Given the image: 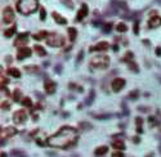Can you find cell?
<instances>
[{
    "label": "cell",
    "instance_id": "ac0fdd59",
    "mask_svg": "<svg viewBox=\"0 0 161 157\" xmlns=\"http://www.w3.org/2000/svg\"><path fill=\"white\" fill-rule=\"evenodd\" d=\"M34 50L36 51V54H37V55H40V57H45V55H47V51H45V49L43 48L41 45H35L34 46Z\"/></svg>",
    "mask_w": 161,
    "mask_h": 157
},
{
    "label": "cell",
    "instance_id": "277c9868",
    "mask_svg": "<svg viewBox=\"0 0 161 157\" xmlns=\"http://www.w3.org/2000/svg\"><path fill=\"white\" fill-rule=\"evenodd\" d=\"M47 43H48V45H50V46H62L63 44H65V39L62 37L61 35H58V33H49L48 35V37H47Z\"/></svg>",
    "mask_w": 161,
    "mask_h": 157
},
{
    "label": "cell",
    "instance_id": "52a82bcc",
    "mask_svg": "<svg viewBox=\"0 0 161 157\" xmlns=\"http://www.w3.org/2000/svg\"><path fill=\"white\" fill-rule=\"evenodd\" d=\"M26 118H27V115L23 110L17 111V112H14V115H13V121L16 124H23L25 121H26Z\"/></svg>",
    "mask_w": 161,
    "mask_h": 157
},
{
    "label": "cell",
    "instance_id": "d590c367",
    "mask_svg": "<svg viewBox=\"0 0 161 157\" xmlns=\"http://www.w3.org/2000/svg\"><path fill=\"white\" fill-rule=\"evenodd\" d=\"M45 17H47V13H45V9L44 8H41V9H40V18H41L43 21L45 19Z\"/></svg>",
    "mask_w": 161,
    "mask_h": 157
},
{
    "label": "cell",
    "instance_id": "603a6c76",
    "mask_svg": "<svg viewBox=\"0 0 161 157\" xmlns=\"http://www.w3.org/2000/svg\"><path fill=\"white\" fill-rule=\"evenodd\" d=\"M68 35H70V39H71V40H75L76 35H77V31H76V28H73V27H70V28H68Z\"/></svg>",
    "mask_w": 161,
    "mask_h": 157
},
{
    "label": "cell",
    "instance_id": "e0dca14e",
    "mask_svg": "<svg viewBox=\"0 0 161 157\" xmlns=\"http://www.w3.org/2000/svg\"><path fill=\"white\" fill-rule=\"evenodd\" d=\"M107 152H108V147H107V146H102V147H98L94 153H96L97 156H103V154H106Z\"/></svg>",
    "mask_w": 161,
    "mask_h": 157
},
{
    "label": "cell",
    "instance_id": "60d3db41",
    "mask_svg": "<svg viewBox=\"0 0 161 157\" xmlns=\"http://www.w3.org/2000/svg\"><path fill=\"white\" fill-rule=\"evenodd\" d=\"M114 156H124V153L121 151H116V152H114Z\"/></svg>",
    "mask_w": 161,
    "mask_h": 157
},
{
    "label": "cell",
    "instance_id": "30bf717a",
    "mask_svg": "<svg viewBox=\"0 0 161 157\" xmlns=\"http://www.w3.org/2000/svg\"><path fill=\"white\" fill-rule=\"evenodd\" d=\"M108 48H110V44L108 43H106V41H101V43L96 44L94 46L89 48V50H90V51H104V50H107Z\"/></svg>",
    "mask_w": 161,
    "mask_h": 157
},
{
    "label": "cell",
    "instance_id": "b9f144b4",
    "mask_svg": "<svg viewBox=\"0 0 161 157\" xmlns=\"http://www.w3.org/2000/svg\"><path fill=\"white\" fill-rule=\"evenodd\" d=\"M81 59H83V51H80V54H79V57H77V61H76V62H77V63H79V62H80Z\"/></svg>",
    "mask_w": 161,
    "mask_h": 157
},
{
    "label": "cell",
    "instance_id": "3957f363",
    "mask_svg": "<svg viewBox=\"0 0 161 157\" xmlns=\"http://www.w3.org/2000/svg\"><path fill=\"white\" fill-rule=\"evenodd\" d=\"M92 66L94 67V68H106L107 66L110 64V58L107 55H96L92 58Z\"/></svg>",
    "mask_w": 161,
    "mask_h": 157
},
{
    "label": "cell",
    "instance_id": "4fadbf2b",
    "mask_svg": "<svg viewBox=\"0 0 161 157\" xmlns=\"http://www.w3.org/2000/svg\"><path fill=\"white\" fill-rule=\"evenodd\" d=\"M160 25H161V17L160 15H152V17L150 18V21H148V26H150L151 28H156Z\"/></svg>",
    "mask_w": 161,
    "mask_h": 157
},
{
    "label": "cell",
    "instance_id": "7402d4cb",
    "mask_svg": "<svg viewBox=\"0 0 161 157\" xmlns=\"http://www.w3.org/2000/svg\"><path fill=\"white\" fill-rule=\"evenodd\" d=\"M16 30H17V26H13V27H11V28L4 31V35H5L7 37H11V36H13L14 33H16Z\"/></svg>",
    "mask_w": 161,
    "mask_h": 157
},
{
    "label": "cell",
    "instance_id": "5bb4252c",
    "mask_svg": "<svg viewBox=\"0 0 161 157\" xmlns=\"http://www.w3.org/2000/svg\"><path fill=\"white\" fill-rule=\"evenodd\" d=\"M86 14H89L88 5H86V4H83V5H81V9L77 12V15H76V19H77V21H81L83 18H85V17H86Z\"/></svg>",
    "mask_w": 161,
    "mask_h": 157
},
{
    "label": "cell",
    "instance_id": "8992f818",
    "mask_svg": "<svg viewBox=\"0 0 161 157\" xmlns=\"http://www.w3.org/2000/svg\"><path fill=\"white\" fill-rule=\"evenodd\" d=\"M111 86H112V90H114L115 93H119L120 90L125 86V80L120 79V77H116V79L111 82Z\"/></svg>",
    "mask_w": 161,
    "mask_h": 157
},
{
    "label": "cell",
    "instance_id": "d6986e66",
    "mask_svg": "<svg viewBox=\"0 0 161 157\" xmlns=\"http://www.w3.org/2000/svg\"><path fill=\"white\" fill-rule=\"evenodd\" d=\"M8 73L11 75V76H13V77H17V79H19V77H21V71H19V69H17V68H14V67H12V68L8 69Z\"/></svg>",
    "mask_w": 161,
    "mask_h": 157
},
{
    "label": "cell",
    "instance_id": "74e56055",
    "mask_svg": "<svg viewBox=\"0 0 161 157\" xmlns=\"http://www.w3.org/2000/svg\"><path fill=\"white\" fill-rule=\"evenodd\" d=\"M138 26H139V22L135 21V23H134V33L135 35H138V32H139V31H138Z\"/></svg>",
    "mask_w": 161,
    "mask_h": 157
},
{
    "label": "cell",
    "instance_id": "484cf974",
    "mask_svg": "<svg viewBox=\"0 0 161 157\" xmlns=\"http://www.w3.org/2000/svg\"><path fill=\"white\" fill-rule=\"evenodd\" d=\"M22 104L25 106V107H29V108H31L32 107V102H31V99H30V98H23V99H22Z\"/></svg>",
    "mask_w": 161,
    "mask_h": 157
},
{
    "label": "cell",
    "instance_id": "4316f807",
    "mask_svg": "<svg viewBox=\"0 0 161 157\" xmlns=\"http://www.w3.org/2000/svg\"><path fill=\"white\" fill-rule=\"evenodd\" d=\"M79 128H81L83 130H90L92 129V125L88 122H80L79 124Z\"/></svg>",
    "mask_w": 161,
    "mask_h": 157
},
{
    "label": "cell",
    "instance_id": "e575fe53",
    "mask_svg": "<svg viewBox=\"0 0 161 157\" xmlns=\"http://www.w3.org/2000/svg\"><path fill=\"white\" fill-rule=\"evenodd\" d=\"M93 116H96V118H111L112 115H94L93 113Z\"/></svg>",
    "mask_w": 161,
    "mask_h": 157
},
{
    "label": "cell",
    "instance_id": "8fae6325",
    "mask_svg": "<svg viewBox=\"0 0 161 157\" xmlns=\"http://www.w3.org/2000/svg\"><path fill=\"white\" fill-rule=\"evenodd\" d=\"M17 134V130L12 126H8V128H1V138H8V136H12Z\"/></svg>",
    "mask_w": 161,
    "mask_h": 157
},
{
    "label": "cell",
    "instance_id": "7c38bea8",
    "mask_svg": "<svg viewBox=\"0 0 161 157\" xmlns=\"http://www.w3.org/2000/svg\"><path fill=\"white\" fill-rule=\"evenodd\" d=\"M44 86H45V92H47L48 94H54L55 89H57V85H55V82L50 81V80H47V81H45Z\"/></svg>",
    "mask_w": 161,
    "mask_h": 157
},
{
    "label": "cell",
    "instance_id": "f6af8a7d",
    "mask_svg": "<svg viewBox=\"0 0 161 157\" xmlns=\"http://www.w3.org/2000/svg\"><path fill=\"white\" fill-rule=\"evenodd\" d=\"M160 151H161V146H160Z\"/></svg>",
    "mask_w": 161,
    "mask_h": 157
},
{
    "label": "cell",
    "instance_id": "2e32d148",
    "mask_svg": "<svg viewBox=\"0 0 161 157\" xmlns=\"http://www.w3.org/2000/svg\"><path fill=\"white\" fill-rule=\"evenodd\" d=\"M25 69H26L27 73H39V72H40L39 67L34 66V64H31V66H26V67H25Z\"/></svg>",
    "mask_w": 161,
    "mask_h": 157
},
{
    "label": "cell",
    "instance_id": "4dcf8cb0",
    "mask_svg": "<svg viewBox=\"0 0 161 157\" xmlns=\"http://www.w3.org/2000/svg\"><path fill=\"white\" fill-rule=\"evenodd\" d=\"M94 95H96V93H94V90H92L90 92V98L86 99V103H88V104H92V102H93V99H94Z\"/></svg>",
    "mask_w": 161,
    "mask_h": 157
},
{
    "label": "cell",
    "instance_id": "ab89813d",
    "mask_svg": "<svg viewBox=\"0 0 161 157\" xmlns=\"http://www.w3.org/2000/svg\"><path fill=\"white\" fill-rule=\"evenodd\" d=\"M135 122H137V125L139 126V125H142L143 120H142V118H139V117H137V118H135Z\"/></svg>",
    "mask_w": 161,
    "mask_h": 157
},
{
    "label": "cell",
    "instance_id": "9c48e42d",
    "mask_svg": "<svg viewBox=\"0 0 161 157\" xmlns=\"http://www.w3.org/2000/svg\"><path fill=\"white\" fill-rule=\"evenodd\" d=\"M27 41H29V32H23L21 33V35L17 36V40L14 41V45L16 46H25L27 44Z\"/></svg>",
    "mask_w": 161,
    "mask_h": 157
},
{
    "label": "cell",
    "instance_id": "ba28073f",
    "mask_svg": "<svg viewBox=\"0 0 161 157\" xmlns=\"http://www.w3.org/2000/svg\"><path fill=\"white\" fill-rule=\"evenodd\" d=\"M30 55H31V49L27 48V46H21L18 53H17V59L22 61V59H25V58H29Z\"/></svg>",
    "mask_w": 161,
    "mask_h": 157
},
{
    "label": "cell",
    "instance_id": "f35d334b",
    "mask_svg": "<svg viewBox=\"0 0 161 157\" xmlns=\"http://www.w3.org/2000/svg\"><path fill=\"white\" fill-rule=\"evenodd\" d=\"M148 121H150V124H153V125H157V121H156L155 120V117H150V118H148Z\"/></svg>",
    "mask_w": 161,
    "mask_h": 157
},
{
    "label": "cell",
    "instance_id": "5b68a950",
    "mask_svg": "<svg viewBox=\"0 0 161 157\" xmlns=\"http://www.w3.org/2000/svg\"><path fill=\"white\" fill-rule=\"evenodd\" d=\"M14 19V12L11 7H7L3 10V22L4 23H11Z\"/></svg>",
    "mask_w": 161,
    "mask_h": 157
},
{
    "label": "cell",
    "instance_id": "ffe728a7",
    "mask_svg": "<svg viewBox=\"0 0 161 157\" xmlns=\"http://www.w3.org/2000/svg\"><path fill=\"white\" fill-rule=\"evenodd\" d=\"M112 147L114 148H116V149H125V144H124V142L122 140H114V143H112Z\"/></svg>",
    "mask_w": 161,
    "mask_h": 157
},
{
    "label": "cell",
    "instance_id": "f546056e",
    "mask_svg": "<svg viewBox=\"0 0 161 157\" xmlns=\"http://www.w3.org/2000/svg\"><path fill=\"white\" fill-rule=\"evenodd\" d=\"M129 68H132L134 72H138L139 69H138V67H137V64L134 63V62H129Z\"/></svg>",
    "mask_w": 161,
    "mask_h": 157
},
{
    "label": "cell",
    "instance_id": "d6a6232c",
    "mask_svg": "<svg viewBox=\"0 0 161 157\" xmlns=\"http://www.w3.org/2000/svg\"><path fill=\"white\" fill-rule=\"evenodd\" d=\"M62 1L65 3V5H66V7H68L70 9H72V8H73V4H72V1H71V0H62Z\"/></svg>",
    "mask_w": 161,
    "mask_h": 157
},
{
    "label": "cell",
    "instance_id": "6da1fadb",
    "mask_svg": "<svg viewBox=\"0 0 161 157\" xmlns=\"http://www.w3.org/2000/svg\"><path fill=\"white\" fill-rule=\"evenodd\" d=\"M77 139V131L71 126H63L57 134L48 139V144L50 147H59L67 149V147L72 146Z\"/></svg>",
    "mask_w": 161,
    "mask_h": 157
},
{
    "label": "cell",
    "instance_id": "83f0119b",
    "mask_svg": "<svg viewBox=\"0 0 161 157\" xmlns=\"http://www.w3.org/2000/svg\"><path fill=\"white\" fill-rule=\"evenodd\" d=\"M11 154L12 156H25V152H22V151H16V149H13V151L11 152Z\"/></svg>",
    "mask_w": 161,
    "mask_h": 157
},
{
    "label": "cell",
    "instance_id": "cb8c5ba5",
    "mask_svg": "<svg viewBox=\"0 0 161 157\" xmlns=\"http://www.w3.org/2000/svg\"><path fill=\"white\" fill-rule=\"evenodd\" d=\"M116 30L119 31V32H126V31H128V26L125 25V23H119V25L116 26Z\"/></svg>",
    "mask_w": 161,
    "mask_h": 157
},
{
    "label": "cell",
    "instance_id": "44dd1931",
    "mask_svg": "<svg viewBox=\"0 0 161 157\" xmlns=\"http://www.w3.org/2000/svg\"><path fill=\"white\" fill-rule=\"evenodd\" d=\"M48 35H49V33H48L47 31H40L39 33H36V35H34V36H32V37H34L35 40H41V39L48 37Z\"/></svg>",
    "mask_w": 161,
    "mask_h": 157
},
{
    "label": "cell",
    "instance_id": "ee69618b",
    "mask_svg": "<svg viewBox=\"0 0 161 157\" xmlns=\"http://www.w3.org/2000/svg\"><path fill=\"white\" fill-rule=\"evenodd\" d=\"M61 69H62L61 67H55V72H61Z\"/></svg>",
    "mask_w": 161,
    "mask_h": 157
},
{
    "label": "cell",
    "instance_id": "9a60e30c",
    "mask_svg": "<svg viewBox=\"0 0 161 157\" xmlns=\"http://www.w3.org/2000/svg\"><path fill=\"white\" fill-rule=\"evenodd\" d=\"M52 15H53V18H54V21L55 22H58L59 25H66L67 23V21H66V18H63L61 14H58L57 12H53L52 13Z\"/></svg>",
    "mask_w": 161,
    "mask_h": 157
},
{
    "label": "cell",
    "instance_id": "f1b7e54d",
    "mask_svg": "<svg viewBox=\"0 0 161 157\" xmlns=\"http://www.w3.org/2000/svg\"><path fill=\"white\" fill-rule=\"evenodd\" d=\"M138 95H139V92H138V90H134V92L129 93V98H132V99H137Z\"/></svg>",
    "mask_w": 161,
    "mask_h": 157
},
{
    "label": "cell",
    "instance_id": "d4e9b609",
    "mask_svg": "<svg viewBox=\"0 0 161 157\" xmlns=\"http://www.w3.org/2000/svg\"><path fill=\"white\" fill-rule=\"evenodd\" d=\"M13 99L16 100V102H19L21 100V90L19 89H16L13 93Z\"/></svg>",
    "mask_w": 161,
    "mask_h": 157
},
{
    "label": "cell",
    "instance_id": "7a4b0ae2",
    "mask_svg": "<svg viewBox=\"0 0 161 157\" xmlns=\"http://www.w3.org/2000/svg\"><path fill=\"white\" fill-rule=\"evenodd\" d=\"M39 1L37 0H18V10L23 14H30L37 9Z\"/></svg>",
    "mask_w": 161,
    "mask_h": 157
},
{
    "label": "cell",
    "instance_id": "7bdbcfd3",
    "mask_svg": "<svg viewBox=\"0 0 161 157\" xmlns=\"http://www.w3.org/2000/svg\"><path fill=\"white\" fill-rule=\"evenodd\" d=\"M156 54H157L158 57L161 55V48H160V46H158V48H156Z\"/></svg>",
    "mask_w": 161,
    "mask_h": 157
},
{
    "label": "cell",
    "instance_id": "1f68e13d",
    "mask_svg": "<svg viewBox=\"0 0 161 157\" xmlns=\"http://www.w3.org/2000/svg\"><path fill=\"white\" fill-rule=\"evenodd\" d=\"M112 28V25L111 23H104V27H103V31L104 32H110Z\"/></svg>",
    "mask_w": 161,
    "mask_h": 157
},
{
    "label": "cell",
    "instance_id": "8d00e7d4",
    "mask_svg": "<svg viewBox=\"0 0 161 157\" xmlns=\"http://www.w3.org/2000/svg\"><path fill=\"white\" fill-rule=\"evenodd\" d=\"M9 107H11V104H9L8 102H3V103H1V108H3V110H9Z\"/></svg>",
    "mask_w": 161,
    "mask_h": 157
},
{
    "label": "cell",
    "instance_id": "836d02e7",
    "mask_svg": "<svg viewBox=\"0 0 161 157\" xmlns=\"http://www.w3.org/2000/svg\"><path fill=\"white\" fill-rule=\"evenodd\" d=\"M133 58V53L132 51H128L126 54H125V57L122 58V61H128V59H132Z\"/></svg>",
    "mask_w": 161,
    "mask_h": 157
}]
</instances>
